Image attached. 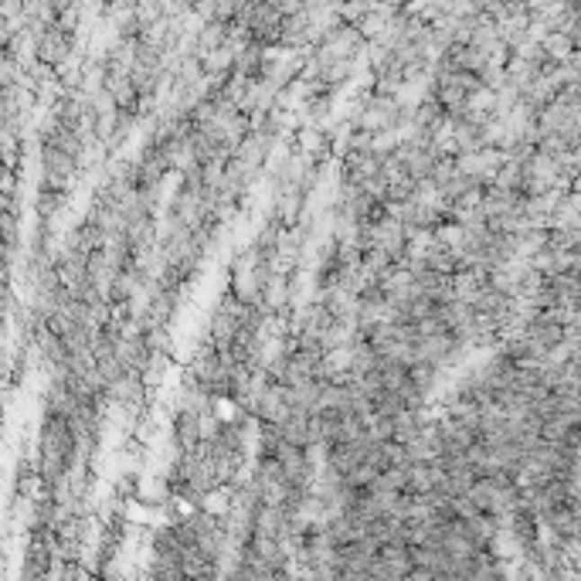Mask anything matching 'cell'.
<instances>
[{
  "label": "cell",
  "mask_w": 581,
  "mask_h": 581,
  "mask_svg": "<svg viewBox=\"0 0 581 581\" xmlns=\"http://www.w3.org/2000/svg\"><path fill=\"white\" fill-rule=\"evenodd\" d=\"M204 510H208V514H228V496L218 493V489H211V493L204 496Z\"/></svg>",
  "instance_id": "7a4b0ae2"
},
{
  "label": "cell",
  "mask_w": 581,
  "mask_h": 581,
  "mask_svg": "<svg viewBox=\"0 0 581 581\" xmlns=\"http://www.w3.org/2000/svg\"><path fill=\"white\" fill-rule=\"evenodd\" d=\"M34 48H38V58L41 65H65L68 58V38H65V28H55L41 34V38H34Z\"/></svg>",
  "instance_id": "6da1fadb"
}]
</instances>
